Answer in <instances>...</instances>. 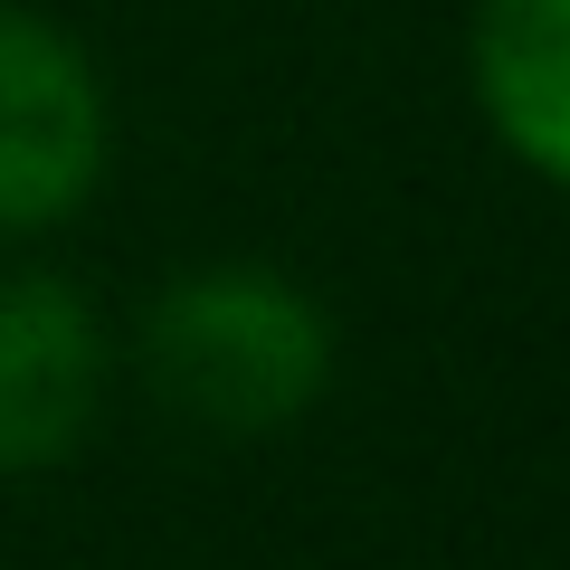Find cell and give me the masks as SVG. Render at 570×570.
<instances>
[{
  "instance_id": "1",
  "label": "cell",
  "mask_w": 570,
  "mask_h": 570,
  "mask_svg": "<svg viewBox=\"0 0 570 570\" xmlns=\"http://www.w3.org/2000/svg\"><path fill=\"white\" fill-rule=\"evenodd\" d=\"M134 362L153 400L200 438H285L333 390V314L257 257L181 266L142 305Z\"/></svg>"
},
{
  "instance_id": "2",
  "label": "cell",
  "mask_w": 570,
  "mask_h": 570,
  "mask_svg": "<svg viewBox=\"0 0 570 570\" xmlns=\"http://www.w3.org/2000/svg\"><path fill=\"white\" fill-rule=\"evenodd\" d=\"M115 105L77 29L29 0H0V238L67 228L105 181Z\"/></svg>"
},
{
  "instance_id": "3",
  "label": "cell",
  "mask_w": 570,
  "mask_h": 570,
  "mask_svg": "<svg viewBox=\"0 0 570 570\" xmlns=\"http://www.w3.org/2000/svg\"><path fill=\"white\" fill-rule=\"evenodd\" d=\"M115 343L58 266H10L0 276V475H39L96 438Z\"/></svg>"
},
{
  "instance_id": "4",
  "label": "cell",
  "mask_w": 570,
  "mask_h": 570,
  "mask_svg": "<svg viewBox=\"0 0 570 570\" xmlns=\"http://www.w3.org/2000/svg\"><path fill=\"white\" fill-rule=\"evenodd\" d=\"M466 77L494 142L570 190V0H475Z\"/></svg>"
}]
</instances>
